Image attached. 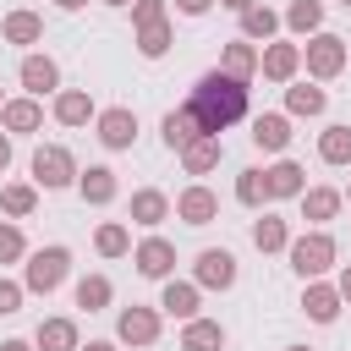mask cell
I'll use <instances>...</instances> for the list:
<instances>
[{"label": "cell", "instance_id": "6da1fadb", "mask_svg": "<svg viewBox=\"0 0 351 351\" xmlns=\"http://www.w3.org/2000/svg\"><path fill=\"white\" fill-rule=\"evenodd\" d=\"M186 110L197 115V126H203L208 137H219V132H230V126L247 115V82H236V77H225V71L214 66V71H203V77L192 82Z\"/></svg>", "mask_w": 351, "mask_h": 351}, {"label": "cell", "instance_id": "7a4b0ae2", "mask_svg": "<svg viewBox=\"0 0 351 351\" xmlns=\"http://www.w3.org/2000/svg\"><path fill=\"white\" fill-rule=\"evenodd\" d=\"M66 274H71V247H38V252H27V263H22V291L27 296H55L60 285H66Z\"/></svg>", "mask_w": 351, "mask_h": 351}, {"label": "cell", "instance_id": "3957f363", "mask_svg": "<svg viewBox=\"0 0 351 351\" xmlns=\"http://www.w3.org/2000/svg\"><path fill=\"white\" fill-rule=\"evenodd\" d=\"M285 258H291V269H296L302 280H324V274L340 263V247H335L329 230H302V236H291Z\"/></svg>", "mask_w": 351, "mask_h": 351}, {"label": "cell", "instance_id": "277c9868", "mask_svg": "<svg viewBox=\"0 0 351 351\" xmlns=\"http://www.w3.org/2000/svg\"><path fill=\"white\" fill-rule=\"evenodd\" d=\"M27 170H33V186H44V192L77 186V159H71V148H66V143H38Z\"/></svg>", "mask_w": 351, "mask_h": 351}, {"label": "cell", "instance_id": "5b68a950", "mask_svg": "<svg viewBox=\"0 0 351 351\" xmlns=\"http://www.w3.org/2000/svg\"><path fill=\"white\" fill-rule=\"evenodd\" d=\"M302 66H307L313 82H335V77L346 71V38H340V33H313V38L302 44Z\"/></svg>", "mask_w": 351, "mask_h": 351}, {"label": "cell", "instance_id": "8992f818", "mask_svg": "<svg viewBox=\"0 0 351 351\" xmlns=\"http://www.w3.org/2000/svg\"><path fill=\"white\" fill-rule=\"evenodd\" d=\"M236 274H241V263H236L230 247H203V252L192 258V285H197V291H230Z\"/></svg>", "mask_w": 351, "mask_h": 351}, {"label": "cell", "instance_id": "52a82bcc", "mask_svg": "<svg viewBox=\"0 0 351 351\" xmlns=\"http://www.w3.org/2000/svg\"><path fill=\"white\" fill-rule=\"evenodd\" d=\"M159 329H165V313L132 302V307H121V318H115V346H154Z\"/></svg>", "mask_w": 351, "mask_h": 351}, {"label": "cell", "instance_id": "ba28073f", "mask_svg": "<svg viewBox=\"0 0 351 351\" xmlns=\"http://www.w3.org/2000/svg\"><path fill=\"white\" fill-rule=\"evenodd\" d=\"M93 137H99L110 154L132 148V143H137V110H126V104H110V110H99V115H93Z\"/></svg>", "mask_w": 351, "mask_h": 351}, {"label": "cell", "instance_id": "9c48e42d", "mask_svg": "<svg viewBox=\"0 0 351 351\" xmlns=\"http://www.w3.org/2000/svg\"><path fill=\"white\" fill-rule=\"evenodd\" d=\"M132 263H137V274L143 280H170L176 274V241H165V236H143L137 247H132Z\"/></svg>", "mask_w": 351, "mask_h": 351}, {"label": "cell", "instance_id": "30bf717a", "mask_svg": "<svg viewBox=\"0 0 351 351\" xmlns=\"http://www.w3.org/2000/svg\"><path fill=\"white\" fill-rule=\"evenodd\" d=\"M258 71H263L269 82H296V71H302V44L269 38V44L258 49Z\"/></svg>", "mask_w": 351, "mask_h": 351}, {"label": "cell", "instance_id": "8fae6325", "mask_svg": "<svg viewBox=\"0 0 351 351\" xmlns=\"http://www.w3.org/2000/svg\"><path fill=\"white\" fill-rule=\"evenodd\" d=\"M16 82L27 88V99H44V93L55 99V93H60V66H55V55H38V49H33V55H22Z\"/></svg>", "mask_w": 351, "mask_h": 351}, {"label": "cell", "instance_id": "7c38bea8", "mask_svg": "<svg viewBox=\"0 0 351 351\" xmlns=\"http://www.w3.org/2000/svg\"><path fill=\"white\" fill-rule=\"evenodd\" d=\"M170 214H176L181 225H214V219H219V197H214V192H208L203 181H192L186 192H176Z\"/></svg>", "mask_w": 351, "mask_h": 351}, {"label": "cell", "instance_id": "4fadbf2b", "mask_svg": "<svg viewBox=\"0 0 351 351\" xmlns=\"http://www.w3.org/2000/svg\"><path fill=\"white\" fill-rule=\"evenodd\" d=\"M263 192H269V203L302 197V192H307V170H302L296 159H274V165L263 170Z\"/></svg>", "mask_w": 351, "mask_h": 351}, {"label": "cell", "instance_id": "5bb4252c", "mask_svg": "<svg viewBox=\"0 0 351 351\" xmlns=\"http://www.w3.org/2000/svg\"><path fill=\"white\" fill-rule=\"evenodd\" d=\"M154 307H159L165 318H181V324H186V318H197V307H203V291H197L192 280H176V274H170Z\"/></svg>", "mask_w": 351, "mask_h": 351}, {"label": "cell", "instance_id": "9a60e30c", "mask_svg": "<svg viewBox=\"0 0 351 351\" xmlns=\"http://www.w3.org/2000/svg\"><path fill=\"white\" fill-rule=\"evenodd\" d=\"M340 291L329 285V280H302V313L313 318V324H335L340 318Z\"/></svg>", "mask_w": 351, "mask_h": 351}, {"label": "cell", "instance_id": "2e32d148", "mask_svg": "<svg viewBox=\"0 0 351 351\" xmlns=\"http://www.w3.org/2000/svg\"><path fill=\"white\" fill-rule=\"evenodd\" d=\"M49 115H55L60 126H88V121L99 115V104H93V93H88V88H60V93H55V104H49Z\"/></svg>", "mask_w": 351, "mask_h": 351}, {"label": "cell", "instance_id": "e0dca14e", "mask_svg": "<svg viewBox=\"0 0 351 351\" xmlns=\"http://www.w3.org/2000/svg\"><path fill=\"white\" fill-rule=\"evenodd\" d=\"M44 126V104L38 99H5L0 104V132H11V137H27V132H38Z\"/></svg>", "mask_w": 351, "mask_h": 351}, {"label": "cell", "instance_id": "ac0fdd59", "mask_svg": "<svg viewBox=\"0 0 351 351\" xmlns=\"http://www.w3.org/2000/svg\"><path fill=\"white\" fill-rule=\"evenodd\" d=\"M77 192H82V203L104 208V203H115V197H121V181H115V170H110V165H88V170H77Z\"/></svg>", "mask_w": 351, "mask_h": 351}, {"label": "cell", "instance_id": "d6986e66", "mask_svg": "<svg viewBox=\"0 0 351 351\" xmlns=\"http://www.w3.org/2000/svg\"><path fill=\"white\" fill-rule=\"evenodd\" d=\"M252 143H258L263 154H285V148H291V115H285V110H263V115L252 121Z\"/></svg>", "mask_w": 351, "mask_h": 351}, {"label": "cell", "instance_id": "ffe728a7", "mask_svg": "<svg viewBox=\"0 0 351 351\" xmlns=\"http://www.w3.org/2000/svg\"><path fill=\"white\" fill-rule=\"evenodd\" d=\"M159 137H165V148H170V154H181L192 137H203V126H197V115H192L186 104H176V110H165V121H159Z\"/></svg>", "mask_w": 351, "mask_h": 351}, {"label": "cell", "instance_id": "44dd1931", "mask_svg": "<svg viewBox=\"0 0 351 351\" xmlns=\"http://www.w3.org/2000/svg\"><path fill=\"white\" fill-rule=\"evenodd\" d=\"M219 159H225V143L208 137V132L181 148V170H186V176H208V170H219Z\"/></svg>", "mask_w": 351, "mask_h": 351}, {"label": "cell", "instance_id": "7402d4cb", "mask_svg": "<svg viewBox=\"0 0 351 351\" xmlns=\"http://www.w3.org/2000/svg\"><path fill=\"white\" fill-rule=\"evenodd\" d=\"M296 203H302V219H307L313 230H324V225H329V219L340 214V203H346V197H340L335 186H307V192H302Z\"/></svg>", "mask_w": 351, "mask_h": 351}, {"label": "cell", "instance_id": "603a6c76", "mask_svg": "<svg viewBox=\"0 0 351 351\" xmlns=\"http://www.w3.org/2000/svg\"><path fill=\"white\" fill-rule=\"evenodd\" d=\"M165 219H170V197H165L159 186H137V192H132V225L159 230Z\"/></svg>", "mask_w": 351, "mask_h": 351}, {"label": "cell", "instance_id": "cb8c5ba5", "mask_svg": "<svg viewBox=\"0 0 351 351\" xmlns=\"http://www.w3.org/2000/svg\"><path fill=\"white\" fill-rule=\"evenodd\" d=\"M181 351H225V324L219 318H186L181 324Z\"/></svg>", "mask_w": 351, "mask_h": 351}, {"label": "cell", "instance_id": "d4e9b609", "mask_svg": "<svg viewBox=\"0 0 351 351\" xmlns=\"http://www.w3.org/2000/svg\"><path fill=\"white\" fill-rule=\"evenodd\" d=\"M219 71H225V77H236V82H252V77H258V44L230 38V44L219 49Z\"/></svg>", "mask_w": 351, "mask_h": 351}, {"label": "cell", "instance_id": "484cf974", "mask_svg": "<svg viewBox=\"0 0 351 351\" xmlns=\"http://www.w3.org/2000/svg\"><path fill=\"white\" fill-rule=\"evenodd\" d=\"M280 27H291L296 38L324 33V0H291V5L280 11Z\"/></svg>", "mask_w": 351, "mask_h": 351}, {"label": "cell", "instance_id": "4316f807", "mask_svg": "<svg viewBox=\"0 0 351 351\" xmlns=\"http://www.w3.org/2000/svg\"><path fill=\"white\" fill-rule=\"evenodd\" d=\"M33 351H82V335L71 318H44L33 335Z\"/></svg>", "mask_w": 351, "mask_h": 351}, {"label": "cell", "instance_id": "83f0119b", "mask_svg": "<svg viewBox=\"0 0 351 351\" xmlns=\"http://www.w3.org/2000/svg\"><path fill=\"white\" fill-rule=\"evenodd\" d=\"M324 110H329V93H324L318 82H291V88H285V115L313 121V115H324Z\"/></svg>", "mask_w": 351, "mask_h": 351}, {"label": "cell", "instance_id": "f1b7e54d", "mask_svg": "<svg viewBox=\"0 0 351 351\" xmlns=\"http://www.w3.org/2000/svg\"><path fill=\"white\" fill-rule=\"evenodd\" d=\"M274 33H280V11H274V5L258 0V5L241 11V38H247V44H269Z\"/></svg>", "mask_w": 351, "mask_h": 351}, {"label": "cell", "instance_id": "f546056e", "mask_svg": "<svg viewBox=\"0 0 351 351\" xmlns=\"http://www.w3.org/2000/svg\"><path fill=\"white\" fill-rule=\"evenodd\" d=\"M252 247H258V252H285V247H291V225L263 208V214L252 219Z\"/></svg>", "mask_w": 351, "mask_h": 351}, {"label": "cell", "instance_id": "4dcf8cb0", "mask_svg": "<svg viewBox=\"0 0 351 351\" xmlns=\"http://www.w3.org/2000/svg\"><path fill=\"white\" fill-rule=\"evenodd\" d=\"M0 38H5V44H38V38H44V16H38V11H5Z\"/></svg>", "mask_w": 351, "mask_h": 351}, {"label": "cell", "instance_id": "1f68e13d", "mask_svg": "<svg viewBox=\"0 0 351 351\" xmlns=\"http://www.w3.org/2000/svg\"><path fill=\"white\" fill-rule=\"evenodd\" d=\"M71 296H77V307H82V313H104V307L115 302V285H110V274H82Z\"/></svg>", "mask_w": 351, "mask_h": 351}, {"label": "cell", "instance_id": "d6a6232c", "mask_svg": "<svg viewBox=\"0 0 351 351\" xmlns=\"http://www.w3.org/2000/svg\"><path fill=\"white\" fill-rule=\"evenodd\" d=\"M0 208H5L11 219H27V214L38 208V186H33V181H5V186H0Z\"/></svg>", "mask_w": 351, "mask_h": 351}, {"label": "cell", "instance_id": "836d02e7", "mask_svg": "<svg viewBox=\"0 0 351 351\" xmlns=\"http://www.w3.org/2000/svg\"><path fill=\"white\" fill-rule=\"evenodd\" d=\"M318 159L324 165H351V126H340V121L324 126L318 132Z\"/></svg>", "mask_w": 351, "mask_h": 351}, {"label": "cell", "instance_id": "e575fe53", "mask_svg": "<svg viewBox=\"0 0 351 351\" xmlns=\"http://www.w3.org/2000/svg\"><path fill=\"white\" fill-rule=\"evenodd\" d=\"M93 247H99V258H126V252H132V230H126L121 219H104V225L93 230Z\"/></svg>", "mask_w": 351, "mask_h": 351}, {"label": "cell", "instance_id": "d590c367", "mask_svg": "<svg viewBox=\"0 0 351 351\" xmlns=\"http://www.w3.org/2000/svg\"><path fill=\"white\" fill-rule=\"evenodd\" d=\"M170 44H176V33H170V22H154V27H137V55H143V60H165V55H170Z\"/></svg>", "mask_w": 351, "mask_h": 351}, {"label": "cell", "instance_id": "8d00e7d4", "mask_svg": "<svg viewBox=\"0 0 351 351\" xmlns=\"http://www.w3.org/2000/svg\"><path fill=\"white\" fill-rule=\"evenodd\" d=\"M236 203H241V208H263V203H269L263 170H236Z\"/></svg>", "mask_w": 351, "mask_h": 351}, {"label": "cell", "instance_id": "74e56055", "mask_svg": "<svg viewBox=\"0 0 351 351\" xmlns=\"http://www.w3.org/2000/svg\"><path fill=\"white\" fill-rule=\"evenodd\" d=\"M27 258V236L16 219H0V263H22Z\"/></svg>", "mask_w": 351, "mask_h": 351}, {"label": "cell", "instance_id": "f35d334b", "mask_svg": "<svg viewBox=\"0 0 351 351\" xmlns=\"http://www.w3.org/2000/svg\"><path fill=\"white\" fill-rule=\"evenodd\" d=\"M154 22H170V5L165 0H132V27H154Z\"/></svg>", "mask_w": 351, "mask_h": 351}, {"label": "cell", "instance_id": "ab89813d", "mask_svg": "<svg viewBox=\"0 0 351 351\" xmlns=\"http://www.w3.org/2000/svg\"><path fill=\"white\" fill-rule=\"evenodd\" d=\"M22 302H27V291H22V280H5V274H0V318H11V313H22Z\"/></svg>", "mask_w": 351, "mask_h": 351}, {"label": "cell", "instance_id": "60d3db41", "mask_svg": "<svg viewBox=\"0 0 351 351\" xmlns=\"http://www.w3.org/2000/svg\"><path fill=\"white\" fill-rule=\"evenodd\" d=\"M208 5H214V0H176V11H181V16H203Z\"/></svg>", "mask_w": 351, "mask_h": 351}, {"label": "cell", "instance_id": "b9f144b4", "mask_svg": "<svg viewBox=\"0 0 351 351\" xmlns=\"http://www.w3.org/2000/svg\"><path fill=\"white\" fill-rule=\"evenodd\" d=\"M335 291H340V302H346V307H351V263H346V269H340V280H335Z\"/></svg>", "mask_w": 351, "mask_h": 351}, {"label": "cell", "instance_id": "7bdbcfd3", "mask_svg": "<svg viewBox=\"0 0 351 351\" xmlns=\"http://www.w3.org/2000/svg\"><path fill=\"white\" fill-rule=\"evenodd\" d=\"M5 165H11V132H0V176H5Z\"/></svg>", "mask_w": 351, "mask_h": 351}, {"label": "cell", "instance_id": "ee69618b", "mask_svg": "<svg viewBox=\"0 0 351 351\" xmlns=\"http://www.w3.org/2000/svg\"><path fill=\"white\" fill-rule=\"evenodd\" d=\"M219 5H225V11H236V16H241V11H247V5H258V0H219Z\"/></svg>", "mask_w": 351, "mask_h": 351}, {"label": "cell", "instance_id": "f6af8a7d", "mask_svg": "<svg viewBox=\"0 0 351 351\" xmlns=\"http://www.w3.org/2000/svg\"><path fill=\"white\" fill-rule=\"evenodd\" d=\"M82 351H121V346H115V340H88Z\"/></svg>", "mask_w": 351, "mask_h": 351}, {"label": "cell", "instance_id": "bcb514c9", "mask_svg": "<svg viewBox=\"0 0 351 351\" xmlns=\"http://www.w3.org/2000/svg\"><path fill=\"white\" fill-rule=\"evenodd\" d=\"M0 351H33V340H0Z\"/></svg>", "mask_w": 351, "mask_h": 351}, {"label": "cell", "instance_id": "7dc6e473", "mask_svg": "<svg viewBox=\"0 0 351 351\" xmlns=\"http://www.w3.org/2000/svg\"><path fill=\"white\" fill-rule=\"evenodd\" d=\"M55 5H60V11H82L88 0H55Z\"/></svg>", "mask_w": 351, "mask_h": 351}, {"label": "cell", "instance_id": "c3c4849f", "mask_svg": "<svg viewBox=\"0 0 351 351\" xmlns=\"http://www.w3.org/2000/svg\"><path fill=\"white\" fill-rule=\"evenodd\" d=\"M104 5H115V11H132V0H104Z\"/></svg>", "mask_w": 351, "mask_h": 351}, {"label": "cell", "instance_id": "681fc988", "mask_svg": "<svg viewBox=\"0 0 351 351\" xmlns=\"http://www.w3.org/2000/svg\"><path fill=\"white\" fill-rule=\"evenodd\" d=\"M285 351H313V346H285Z\"/></svg>", "mask_w": 351, "mask_h": 351}, {"label": "cell", "instance_id": "f907efd6", "mask_svg": "<svg viewBox=\"0 0 351 351\" xmlns=\"http://www.w3.org/2000/svg\"><path fill=\"white\" fill-rule=\"evenodd\" d=\"M340 197H346V203H351V186H346V192H340Z\"/></svg>", "mask_w": 351, "mask_h": 351}, {"label": "cell", "instance_id": "816d5d0a", "mask_svg": "<svg viewBox=\"0 0 351 351\" xmlns=\"http://www.w3.org/2000/svg\"><path fill=\"white\" fill-rule=\"evenodd\" d=\"M340 5H346V11H351V0H340Z\"/></svg>", "mask_w": 351, "mask_h": 351}, {"label": "cell", "instance_id": "f5cc1de1", "mask_svg": "<svg viewBox=\"0 0 351 351\" xmlns=\"http://www.w3.org/2000/svg\"><path fill=\"white\" fill-rule=\"evenodd\" d=\"M0 104H5V93H0Z\"/></svg>", "mask_w": 351, "mask_h": 351}]
</instances>
